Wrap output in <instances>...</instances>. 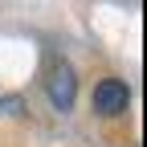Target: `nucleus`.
<instances>
[{"label": "nucleus", "mask_w": 147, "mask_h": 147, "mask_svg": "<svg viewBox=\"0 0 147 147\" xmlns=\"http://www.w3.org/2000/svg\"><path fill=\"white\" fill-rule=\"evenodd\" d=\"M127 102H131V90H127L123 82L106 78V82L94 86V110H98V115H123Z\"/></svg>", "instance_id": "2"}, {"label": "nucleus", "mask_w": 147, "mask_h": 147, "mask_svg": "<svg viewBox=\"0 0 147 147\" xmlns=\"http://www.w3.org/2000/svg\"><path fill=\"white\" fill-rule=\"evenodd\" d=\"M74 69H69V61H61V57H53V65H49V102L57 106V110H69L74 106Z\"/></svg>", "instance_id": "1"}]
</instances>
